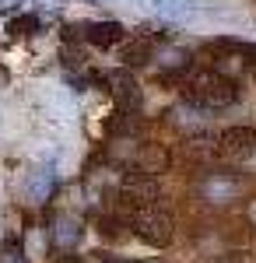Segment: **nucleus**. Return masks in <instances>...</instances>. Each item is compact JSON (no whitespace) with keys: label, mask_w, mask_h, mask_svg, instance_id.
Listing matches in <instances>:
<instances>
[{"label":"nucleus","mask_w":256,"mask_h":263,"mask_svg":"<svg viewBox=\"0 0 256 263\" xmlns=\"http://www.w3.org/2000/svg\"><path fill=\"white\" fill-rule=\"evenodd\" d=\"M186 95L204 105V109H225V105H232L239 99V88L235 81L228 78V74H217V70H197V74H190L186 78Z\"/></svg>","instance_id":"f257e3e1"},{"label":"nucleus","mask_w":256,"mask_h":263,"mask_svg":"<svg viewBox=\"0 0 256 263\" xmlns=\"http://www.w3.org/2000/svg\"><path fill=\"white\" fill-rule=\"evenodd\" d=\"M130 228H134L137 239H144V242L155 246V249L172 242V214H165L161 207H140V211H134Z\"/></svg>","instance_id":"f03ea898"},{"label":"nucleus","mask_w":256,"mask_h":263,"mask_svg":"<svg viewBox=\"0 0 256 263\" xmlns=\"http://www.w3.org/2000/svg\"><path fill=\"white\" fill-rule=\"evenodd\" d=\"M119 197L130 203L134 211H140V207H155L158 179L151 176V172H126L123 182H119Z\"/></svg>","instance_id":"7ed1b4c3"},{"label":"nucleus","mask_w":256,"mask_h":263,"mask_svg":"<svg viewBox=\"0 0 256 263\" xmlns=\"http://www.w3.org/2000/svg\"><path fill=\"white\" fill-rule=\"evenodd\" d=\"M109 95H113V102H116L119 112H134V109H140V84H137V78H134L130 70L109 74Z\"/></svg>","instance_id":"20e7f679"},{"label":"nucleus","mask_w":256,"mask_h":263,"mask_svg":"<svg viewBox=\"0 0 256 263\" xmlns=\"http://www.w3.org/2000/svg\"><path fill=\"white\" fill-rule=\"evenodd\" d=\"M221 155H228V158H253L256 155V130L249 126H228L225 134H221Z\"/></svg>","instance_id":"39448f33"},{"label":"nucleus","mask_w":256,"mask_h":263,"mask_svg":"<svg viewBox=\"0 0 256 263\" xmlns=\"http://www.w3.org/2000/svg\"><path fill=\"white\" fill-rule=\"evenodd\" d=\"M84 39L99 49H109V46H119L126 39V28L119 21H92V25H84Z\"/></svg>","instance_id":"423d86ee"},{"label":"nucleus","mask_w":256,"mask_h":263,"mask_svg":"<svg viewBox=\"0 0 256 263\" xmlns=\"http://www.w3.org/2000/svg\"><path fill=\"white\" fill-rule=\"evenodd\" d=\"M78 239H81V218L78 214H60L57 221H53V242L70 249Z\"/></svg>","instance_id":"0eeeda50"},{"label":"nucleus","mask_w":256,"mask_h":263,"mask_svg":"<svg viewBox=\"0 0 256 263\" xmlns=\"http://www.w3.org/2000/svg\"><path fill=\"white\" fill-rule=\"evenodd\" d=\"M7 32H11L14 39H21V35H35V32H39V18H35V14H21V18H14L11 25H7Z\"/></svg>","instance_id":"6e6552de"},{"label":"nucleus","mask_w":256,"mask_h":263,"mask_svg":"<svg viewBox=\"0 0 256 263\" xmlns=\"http://www.w3.org/2000/svg\"><path fill=\"white\" fill-rule=\"evenodd\" d=\"M0 263H25V256H21V246H18V242H7V246H4V253H0Z\"/></svg>","instance_id":"1a4fd4ad"},{"label":"nucleus","mask_w":256,"mask_h":263,"mask_svg":"<svg viewBox=\"0 0 256 263\" xmlns=\"http://www.w3.org/2000/svg\"><path fill=\"white\" fill-rule=\"evenodd\" d=\"M123 60L130 63V67H134V63H144V60H148V46H130Z\"/></svg>","instance_id":"9d476101"},{"label":"nucleus","mask_w":256,"mask_h":263,"mask_svg":"<svg viewBox=\"0 0 256 263\" xmlns=\"http://www.w3.org/2000/svg\"><path fill=\"white\" fill-rule=\"evenodd\" d=\"M18 4H21V0H0V14H11Z\"/></svg>","instance_id":"9b49d317"},{"label":"nucleus","mask_w":256,"mask_h":263,"mask_svg":"<svg viewBox=\"0 0 256 263\" xmlns=\"http://www.w3.org/2000/svg\"><path fill=\"white\" fill-rule=\"evenodd\" d=\"M57 263H81V256H74V253H67V256H60Z\"/></svg>","instance_id":"f8f14e48"},{"label":"nucleus","mask_w":256,"mask_h":263,"mask_svg":"<svg viewBox=\"0 0 256 263\" xmlns=\"http://www.w3.org/2000/svg\"><path fill=\"white\" fill-rule=\"evenodd\" d=\"M253 78H256V60H253Z\"/></svg>","instance_id":"ddd939ff"},{"label":"nucleus","mask_w":256,"mask_h":263,"mask_svg":"<svg viewBox=\"0 0 256 263\" xmlns=\"http://www.w3.org/2000/svg\"><path fill=\"white\" fill-rule=\"evenodd\" d=\"M130 263H148V260H130Z\"/></svg>","instance_id":"4468645a"},{"label":"nucleus","mask_w":256,"mask_h":263,"mask_svg":"<svg viewBox=\"0 0 256 263\" xmlns=\"http://www.w3.org/2000/svg\"><path fill=\"white\" fill-rule=\"evenodd\" d=\"M57 4H60V0H57Z\"/></svg>","instance_id":"2eb2a0df"}]
</instances>
